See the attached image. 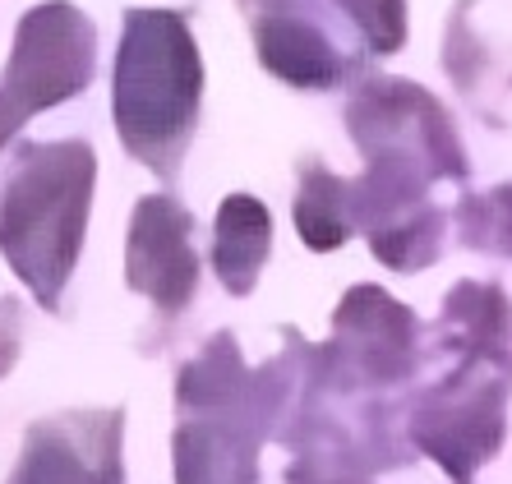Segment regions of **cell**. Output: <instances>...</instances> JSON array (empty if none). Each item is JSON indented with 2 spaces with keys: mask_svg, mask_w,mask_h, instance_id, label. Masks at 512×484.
<instances>
[{
  "mask_svg": "<svg viewBox=\"0 0 512 484\" xmlns=\"http://www.w3.org/2000/svg\"><path fill=\"white\" fill-rule=\"evenodd\" d=\"M139 33L125 42L120 60V125L139 139H171L176 125L190 116L194 102V51L176 19L148 14L134 19Z\"/></svg>",
  "mask_w": 512,
  "mask_h": 484,
  "instance_id": "obj_1",
  "label": "cell"
}]
</instances>
